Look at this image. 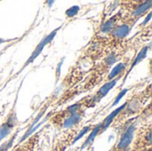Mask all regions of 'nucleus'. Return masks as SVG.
Returning a JSON list of instances; mask_svg holds the SVG:
<instances>
[{"mask_svg": "<svg viewBox=\"0 0 152 151\" xmlns=\"http://www.w3.org/2000/svg\"><path fill=\"white\" fill-rule=\"evenodd\" d=\"M121 79L122 78H120V77H117L111 81L103 83L102 85L99 86V88L96 91L92 92L89 94L86 95L85 97L81 98L80 101H81L84 109L86 110H87V109H93L95 106H97L102 101V100L106 97V95L111 91V89H113L117 85V84Z\"/></svg>", "mask_w": 152, "mask_h": 151, "instance_id": "obj_6", "label": "nucleus"}, {"mask_svg": "<svg viewBox=\"0 0 152 151\" xmlns=\"http://www.w3.org/2000/svg\"><path fill=\"white\" fill-rule=\"evenodd\" d=\"M121 20H122V14L119 11H118L110 17L102 21V23L98 26V28L94 32L102 35H107L110 32H111L120 23Z\"/></svg>", "mask_w": 152, "mask_h": 151, "instance_id": "obj_10", "label": "nucleus"}, {"mask_svg": "<svg viewBox=\"0 0 152 151\" xmlns=\"http://www.w3.org/2000/svg\"><path fill=\"white\" fill-rule=\"evenodd\" d=\"M130 151H134V150H130ZM138 151H152V149H149V150H138Z\"/></svg>", "mask_w": 152, "mask_h": 151, "instance_id": "obj_12", "label": "nucleus"}, {"mask_svg": "<svg viewBox=\"0 0 152 151\" xmlns=\"http://www.w3.org/2000/svg\"><path fill=\"white\" fill-rule=\"evenodd\" d=\"M140 121L138 117H134L124 123L119 128L116 130L117 139L110 151H130L134 141L135 131L139 125Z\"/></svg>", "mask_w": 152, "mask_h": 151, "instance_id": "obj_5", "label": "nucleus"}, {"mask_svg": "<svg viewBox=\"0 0 152 151\" xmlns=\"http://www.w3.org/2000/svg\"><path fill=\"white\" fill-rule=\"evenodd\" d=\"M119 46L120 45H118L108 34L102 35L94 32L90 40L81 50L75 63L81 67L88 66V68H90L105 56L117 50Z\"/></svg>", "mask_w": 152, "mask_h": 151, "instance_id": "obj_1", "label": "nucleus"}, {"mask_svg": "<svg viewBox=\"0 0 152 151\" xmlns=\"http://www.w3.org/2000/svg\"><path fill=\"white\" fill-rule=\"evenodd\" d=\"M151 101V84L149 82L142 90L134 92L114 117L110 126L115 131L131 118L138 117L143 108Z\"/></svg>", "mask_w": 152, "mask_h": 151, "instance_id": "obj_2", "label": "nucleus"}, {"mask_svg": "<svg viewBox=\"0 0 152 151\" xmlns=\"http://www.w3.org/2000/svg\"><path fill=\"white\" fill-rule=\"evenodd\" d=\"M86 110L80 100L59 111L53 113L48 118V124L59 133L84 125Z\"/></svg>", "mask_w": 152, "mask_h": 151, "instance_id": "obj_3", "label": "nucleus"}, {"mask_svg": "<svg viewBox=\"0 0 152 151\" xmlns=\"http://www.w3.org/2000/svg\"><path fill=\"white\" fill-rule=\"evenodd\" d=\"M88 126L85 125L62 131L54 138L52 149L50 151H66V150L74 144L77 139L81 135V133H84Z\"/></svg>", "mask_w": 152, "mask_h": 151, "instance_id": "obj_8", "label": "nucleus"}, {"mask_svg": "<svg viewBox=\"0 0 152 151\" xmlns=\"http://www.w3.org/2000/svg\"><path fill=\"white\" fill-rule=\"evenodd\" d=\"M152 149L151 121L140 123L135 131L130 150L138 151Z\"/></svg>", "mask_w": 152, "mask_h": 151, "instance_id": "obj_7", "label": "nucleus"}, {"mask_svg": "<svg viewBox=\"0 0 152 151\" xmlns=\"http://www.w3.org/2000/svg\"><path fill=\"white\" fill-rule=\"evenodd\" d=\"M116 4L122 19L134 24L151 12V0H124L118 1Z\"/></svg>", "mask_w": 152, "mask_h": 151, "instance_id": "obj_4", "label": "nucleus"}, {"mask_svg": "<svg viewBox=\"0 0 152 151\" xmlns=\"http://www.w3.org/2000/svg\"><path fill=\"white\" fill-rule=\"evenodd\" d=\"M18 125H19V119L17 117L15 102H14L12 107L10 109L8 114L4 117V120L0 124V142L4 139L11 135Z\"/></svg>", "mask_w": 152, "mask_h": 151, "instance_id": "obj_9", "label": "nucleus"}, {"mask_svg": "<svg viewBox=\"0 0 152 151\" xmlns=\"http://www.w3.org/2000/svg\"><path fill=\"white\" fill-rule=\"evenodd\" d=\"M41 133L37 132L28 137L24 142H20L18 145L13 147L11 151H35L39 144Z\"/></svg>", "mask_w": 152, "mask_h": 151, "instance_id": "obj_11", "label": "nucleus"}]
</instances>
